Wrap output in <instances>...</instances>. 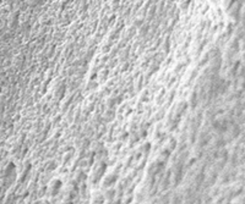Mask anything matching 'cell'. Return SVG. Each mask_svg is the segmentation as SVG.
<instances>
[{"label":"cell","instance_id":"obj_1","mask_svg":"<svg viewBox=\"0 0 245 204\" xmlns=\"http://www.w3.org/2000/svg\"><path fill=\"white\" fill-rule=\"evenodd\" d=\"M191 103H192V108H195L196 104H197V95H196V93H194L192 97H191Z\"/></svg>","mask_w":245,"mask_h":204}]
</instances>
